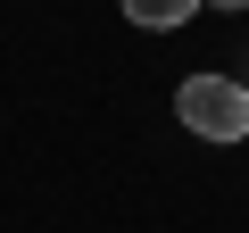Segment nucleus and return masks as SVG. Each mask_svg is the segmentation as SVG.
I'll use <instances>...</instances> for the list:
<instances>
[{
    "label": "nucleus",
    "instance_id": "obj_2",
    "mask_svg": "<svg viewBox=\"0 0 249 233\" xmlns=\"http://www.w3.org/2000/svg\"><path fill=\"white\" fill-rule=\"evenodd\" d=\"M199 9V0H124V17H133V25H150V34H166V25H183Z\"/></svg>",
    "mask_w": 249,
    "mask_h": 233
},
{
    "label": "nucleus",
    "instance_id": "obj_1",
    "mask_svg": "<svg viewBox=\"0 0 249 233\" xmlns=\"http://www.w3.org/2000/svg\"><path fill=\"white\" fill-rule=\"evenodd\" d=\"M175 116H183L199 142H241V134H249V92H241L232 75H191V83L175 92Z\"/></svg>",
    "mask_w": 249,
    "mask_h": 233
},
{
    "label": "nucleus",
    "instance_id": "obj_3",
    "mask_svg": "<svg viewBox=\"0 0 249 233\" xmlns=\"http://www.w3.org/2000/svg\"><path fill=\"white\" fill-rule=\"evenodd\" d=\"M216 9H249V0H216Z\"/></svg>",
    "mask_w": 249,
    "mask_h": 233
}]
</instances>
